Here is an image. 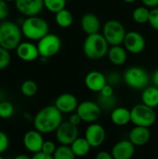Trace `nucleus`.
<instances>
[{
  "label": "nucleus",
  "instance_id": "2f4dec72",
  "mask_svg": "<svg viewBox=\"0 0 158 159\" xmlns=\"http://www.w3.org/2000/svg\"><path fill=\"white\" fill-rule=\"evenodd\" d=\"M11 61V56L9 50L4 48L0 46V71L7 68Z\"/></svg>",
  "mask_w": 158,
  "mask_h": 159
},
{
  "label": "nucleus",
  "instance_id": "0eeeda50",
  "mask_svg": "<svg viewBox=\"0 0 158 159\" xmlns=\"http://www.w3.org/2000/svg\"><path fill=\"white\" fill-rule=\"evenodd\" d=\"M126 34L124 25L116 20H109L102 28V34L110 46L123 44Z\"/></svg>",
  "mask_w": 158,
  "mask_h": 159
},
{
  "label": "nucleus",
  "instance_id": "aec40b11",
  "mask_svg": "<svg viewBox=\"0 0 158 159\" xmlns=\"http://www.w3.org/2000/svg\"><path fill=\"white\" fill-rule=\"evenodd\" d=\"M80 25L82 30L87 34H91L95 33H99L101 28V21L93 13H87L84 16H82L80 20Z\"/></svg>",
  "mask_w": 158,
  "mask_h": 159
},
{
  "label": "nucleus",
  "instance_id": "72a5a7b5",
  "mask_svg": "<svg viewBox=\"0 0 158 159\" xmlns=\"http://www.w3.org/2000/svg\"><path fill=\"white\" fill-rule=\"evenodd\" d=\"M9 146V139L7 135L0 130V155L4 154Z\"/></svg>",
  "mask_w": 158,
  "mask_h": 159
},
{
  "label": "nucleus",
  "instance_id": "f8f14e48",
  "mask_svg": "<svg viewBox=\"0 0 158 159\" xmlns=\"http://www.w3.org/2000/svg\"><path fill=\"white\" fill-rule=\"evenodd\" d=\"M85 138L92 148H97L104 143L106 139V131L102 125L93 122L87 128Z\"/></svg>",
  "mask_w": 158,
  "mask_h": 159
},
{
  "label": "nucleus",
  "instance_id": "a878e982",
  "mask_svg": "<svg viewBox=\"0 0 158 159\" xmlns=\"http://www.w3.org/2000/svg\"><path fill=\"white\" fill-rule=\"evenodd\" d=\"M149 17H150V10L146 6L138 7L132 12L133 20L139 24H144V23L148 22Z\"/></svg>",
  "mask_w": 158,
  "mask_h": 159
},
{
  "label": "nucleus",
  "instance_id": "5701e85b",
  "mask_svg": "<svg viewBox=\"0 0 158 159\" xmlns=\"http://www.w3.org/2000/svg\"><path fill=\"white\" fill-rule=\"evenodd\" d=\"M142 102L152 107H158V88L155 85L147 86L142 89Z\"/></svg>",
  "mask_w": 158,
  "mask_h": 159
},
{
  "label": "nucleus",
  "instance_id": "dca6fc26",
  "mask_svg": "<svg viewBox=\"0 0 158 159\" xmlns=\"http://www.w3.org/2000/svg\"><path fill=\"white\" fill-rule=\"evenodd\" d=\"M77 98L71 93H62L57 97L54 105L62 114H71L76 111L78 106Z\"/></svg>",
  "mask_w": 158,
  "mask_h": 159
},
{
  "label": "nucleus",
  "instance_id": "a211bd4d",
  "mask_svg": "<svg viewBox=\"0 0 158 159\" xmlns=\"http://www.w3.org/2000/svg\"><path fill=\"white\" fill-rule=\"evenodd\" d=\"M106 84L107 77L99 71H90L85 77L86 87L93 92H100Z\"/></svg>",
  "mask_w": 158,
  "mask_h": 159
},
{
  "label": "nucleus",
  "instance_id": "39448f33",
  "mask_svg": "<svg viewBox=\"0 0 158 159\" xmlns=\"http://www.w3.org/2000/svg\"><path fill=\"white\" fill-rule=\"evenodd\" d=\"M131 123L134 126L150 128L156 121V114L155 108H152L144 103L135 105L131 110Z\"/></svg>",
  "mask_w": 158,
  "mask_h": 159
},
{
  "label": "nucleus",
  "instance_id": "e433bc0d",
  "mask_svg": "<svg viewBox=\"0 0 158 159\" xmlns=\"http://www.w3.org/2000/svg\"><path fill=\"white\" fill-rule=\"evenodd\" d=\"M100 95L104 96V97H110L114 95V89L111 84H106L102 89L100 91Z\"/></svg>",
  "mask_w": 158,
  "mask_h": 159
},
{
  "label": "nucleus",
  "instance_id": "9d476101",
  "mask_svg": "<svg viewBox=\"0 0 158 159\" xmlns=\"http://www.w3.org/2000/svg\"><path fill=\"white\" fill-rule=\"evenodd\" d=\"M55 133L58 143L65 145H71L79 135L77 126L73 125L69 121L62 122L56 129Z\"/></svg>",
  "mask_w": 158,
  "mask_h": 159
},
{
  "label": "nucleus",
  "instance_id": "49530a36",
  "mask_svg": "<svg viewBox=\"0 0 158 159\" xmlns=\"http://www.w3.org/2000/svg\"><path fill=\"white\" fill-rule=\"evenodd\" d=\"M3 158V157H2V155H0V159Z\"/></svg>",
  "mask_w": 158,
  "mask_h": 159
},
{
  "label": "nucleus",
  "instance_id": "58836bf2",
  "mask_svg": "<svg viewBox=\"0 0 158 159\" xmlns=\"http://www.w3.org/2000/svg\"><path fill=\"white\" fill-rule=\"evenodd\" d=\"M33 159H53V157L46 154L45 152H43L42 150L39 151V152H36L34 154V156L32 157Z\"/></svg>",
  "mask_w": 158,
  "mask_h": 159
},
{
  "label": "nucleus",
  "instance_id": "7c9ffc66",
  "mask_svg": "<svg viewBox=\"0 0 158 159\" xmlns=\"http://www.w3.org/2000/svg\"><path fill=\"white\" fill-rule=\"evenodd\" d=\"M115 105H116V101H115V96H110V97H104V96H102L100 95V106L102 108H106L107 110H110V109H114L115 108Z\"/></svg>",
  "mask_w": 158,
  "mask_h": 159
},
{
  "label": "nucleus",
  "instance_id": "4be33fe9",
  "mask_svg": "<svg viewBox=\"0 0 158 159\" xmlns=\"http://www.w3.org/2000/svg\"><path fill=\"white\" fill-rule=\"evenodd\" d=\"M111 121L119 127H123L131 122V112L126 107H115L111 113Z\"/></svg>",
  "mask_w": 158,
  "mask_h": 159
},
{
  "label": "nucleus",
  "instance_id": "6ab92c4d",
  "mask_svg": "<svg viewBox=\"0 0 158 159\" xmlns=\"http://www.w3.org/2000/svg\"><path fill=\"white\" fill-rule=\"evenodd\" d=\"M151 139V131L149 128L135 126L129 134V140L136 146L141 147L148 143Z\"/></svg>",
  "mask_w": 158,
  "mask_h": 159
},
{
  "label": "nucleus",
  "instance_id": "c85d7f7f",
  "mask_svg": "<svg viewBox=\"0 0 158 159\" xmlns=\"http://www.w3.org/2000/svg\"><path fill=\"white\" fill-rule=\"evenodd\" d=\"M44 7L51 13H57L65 8L66 0H43Z\"/></svg>",
  "mask_w": 158,
  "mask_h": 159
},
{
  "label": "nucleus",
  "instance_id": "393cba45",
  "mask_svg": "<svg viewBox=\"0 0 158 159\" xmlns=\"http://www.w3.org/2000/svg\"><path fill=\"white\" fill-rule=\"evenodd\" d=\"M55 21L59 27L68 28L72 25L74 21V17L68 9L63 8L59 12L55 13Z\"/></svg>",
  "mask_w": 158,
  "mask_h": 159
},
{
  "label": "nucleus",
  "instance_id": "b1692460",
  "mask_svg": "<svg viewBox=\"0 0 158 159\" xmlns=\"http://www.w3.org/2000/svg\"><path fill=\"white\" fill-rule=\"evenodd\" d=\"M71 148L75 156V157H86L90 149L92 148L86 138H80L78 137L74 141V143L71 144Z\"/></svg>",
  "mask_w": 158,
  "mask_h": 159
},
{
  "label": "nucleus",
  "instance_id": "c03bdc74",
  "mask_svg": "<svg viewBox=\"0 0 158 159\" xmlns=\"http://www.w3.org/2000/svg\"><path fill=\"white\" fill-rule=\"evenodd\" d=\"M124 2H126V3H133L135 0H123Z\"/></svg>",
  "mask_w": 158,
  "mask_h": 159
},
{
  "label": "nucleus",
  "instance_id": "ea45409f",
  "mask_svg": "<svg viewBox=\"0 0 158 159\" xmlns=\"http://www.w3.org/2000/svg\"><path fill=\"white\" fill-rule=\"evenodd\" d=\"M96 158L97 159H112L113 156L111 153L107 152V151H101L100 153H98L96 155Z\"/></svg>",
  "mask_w": 158,
  "mask_h": 159
},
{
  "label": "nucleus",
  "instance_id": "79ce46f5",
  "mask_svg": "<svg viewBox=\"0 0 158 159\" xmlns=\"http://www.w3.org/2000/svg\"><path fill=\"white\" fill-rule=\"evenodd\" d=\"M151 80H152L153 84H154L156 87H157L158 88V69H156V70L154 72V74H153V75H152V77H151Z\"/></svg>",
  "mask_w": 158,
  "mask_h": 159
},
{
  "label": "nucleus",
  "instance_id": "a18cd8bd",
  "mask_svg": "<svg viewBox=\"0 0 158 159\" xmlns=\"http://www.w3.org/2000/svg\"><path fill=\"white\" fill-rule=\"evenodd\" d=\"M5 1H7V3H10V2H15V0H5Z\"/></svg>",
  "mask_w": 158,
  "mask_h": 159
},
{
  "label": "nucleus",
  "instance_id": "4c0bfd02",
  "mask_svg": "<svg viewBox=\"0 0 158 159\" xmlns=\"http://www.w3.org/2000/svg\"><path fill=\"white\" fill-rule=\"evenodd\" d=\"M69 122L72 123V124L74 125V126H78V125L82 122V119H81L80 116L75 112V113H72V115L70 116V117H69Z\"/></svg>",
  "mask_w": 158,
  "mask_h": 159
},
{
  "label": "nucleus",
  "instance_id": "7ed1b4c3",
  "mask_svg": "<svg viewBox=\"0 0 158 159\" xmlns=\"http://www.w3.org/2000/svg\"><path fill=\"white\" fill-rule=\"evenodd\" d=\"M21 28L16 22L3 20L0 23V46L7 50H14L21 42Z\"/></svg>",
  "mask_w": 158,
  "mask_h": 159
},
{
  "label": "nucleus",
  "instance_id": "4468645a",
  "mask_svg": "<svg viewBox=\"0 0 158 159\" xmlns=\"http://www.w3.org/2000/svg\"><path fill=\"white\" fill-rule=\"evenodd\" d=\"M43 133L40 131L36 130L35 129L33 130L27 131L22 139L23 145L27 151L30 153H36L42 150V146L44 143V138H43Z\"/></svg>",
  "mask_w": 158,
  "mask_h": 159
},
{
  "label": "nucleus",
  "instance_id": "37998d69",
  "mask_svg": "<svg viewBox=\"0 0 158 159\" xmlns=\"http://www.w3.org/2000/svg\"><path fill=\"white\" fill-rule=\"evenodd\" d=\"M29 156L27 155H19L17 157H15V159H29Z\"/></svg>",
  "mask_w": 158,
  "mask_h": 159
},
{
  "label": "nucleus",
  "instance_id": "c756f323",
  "mask_svg": "<svg viewBox=\"0 0 158 159\" xmlns=\"http://www.w3.org/2000/svg\"><path fill=\"white\" fill-rule=\"evenodd\" d=\"M14 114V105L7 100L0 101V118H10Z\"/></svg>",
  "mask_w": 158,
  "mask_h": 159
},
{
  "label": "nucleus",
  "instance_id": "a19ab883",
  "mask_svg": "<svg viewBox=\"0 0 158 159\" xmlns=\"http://www.w3.org/2000/svg\"><path fill=\"white\" fill-rule=\"evenodd\" d=\"M142 2L143 3L144 6H146L147 7H158V0H142Z\"/></svg>",
  "mask_w": 158,
  "mask_h": 159
},
{
  "label": "nucleus",
  "instance_id": "cd10ccee",
  "mask_svg": "<svg viewBox=\"0 0 158 159\" xmlns=\"http://www.w3.org/2000/svg\"><path fill=\"white\" fill-rule=\"evenodd\" d=\"M37 84L33 80H25L20 86V91L25 97H33L37 92Z\"/></svg>",
  "mask_w": 158,
  "mask_h": 159
},
{
  "label": "nucleus",
  "instance_id": "f03ea898",
  "mask_svg": "<svg viewBox=\"0 0 158 159\" xmlns=\"http://www.w3.org/2000/svg\"><path fill=\"white\" fill-rule=\"evenodd\" d=\"M109 43L102 34H88L83 44V51L90 60H100L105 57L109 50Z\"/></svg>",
  "mask_w": 158,
  "mask_h": 159
},
{
  "label": "nucleus",
  "instance_id": "9b49d317",
  "mask_svg": "<svg viewBox=\"0 0 158 159\" xmlns=\"http://www.w3.org/2000/svg\"><path fill=\"white\" fill-rule=\"evenodd\" d=\"M123 45L129 53L139 54L144 50L146 42L142 34L136 31H130L126 34Z\"/></svg>",
  "mask_w": 158,
  "mask_h": 159
},
{
  "label": "nucleus",
  "instance_id": "f704fd0d",
  "mask_svg": "<svg viewBox=\"0 0 158 159\" xmlns=\"http://www.w3.org/2000/svg\"><path fill=\"white\" fill-rule=\"evenodd\" d=\"M56 149H57L56 144L52 141H45L43 143V146H42V151L51 157H53Z\"/></svg>",
  "mask_w": 158,
  "mask_h": 159
},
{
  "label": "nucleus",
  "instance_id": "c9c22d12",
  "mask_svg": "<svg viewBox=\"0 0 158 159\" xmlns=\"http://www.w3.org/2000/svg\"><path fill=\"white\" fill-rule=\"evenodd\" d=\"M9 14V7L7 1L0 0V20H5Z\"/></svg>",
  "mask_w": 158,
  "mask_h": 159
},
{
  "label": "nucleus",
  "instance_id": "412c9836",
  "mask_svg": "<svg viewBox=\"0 0 158 159\" xmlns=\"http://www.w3.org/2000/svg\"><path fill=\"white\" fill-rule=\"evenodd\" d=\"M125 47H122L121 45H115L111 46L109 48L107 56L110 61V62L114 65L120 66L125 64L128 59V53Z\"/></svg>",
  "mask_w": 158,
  "mask_h": 159
},
{
  "label": "nucleus",
  "instance_id": "bb28decb",
  "mask_svg": "<svg viewBox=\"0 0 158 159\" xmlns=\"http://www.w3.org/2000/svg\"><path fill=\"white\" fill-rule=\"evenodd\" d=\"M75 157L71 145H65V144H61V146L57 147L53 158L54 159H73Z\"/></svg>",
  "mask_w": 158,
  "mask_h": 159
},
{
  "label": "nucleus",
  "instance_id": "f3484780",
  "mask_svg": "<svg viewBox=\"0 0 158 159\" xmlns=\"http://www.w3.org/2000/svg\"><path fill=\"white\" fill-rule=\"evenodd\" d=\"M15 50L18 58L23 61H33L40 56L37 45L28 41L20 42Z\"/></svg>",
  "mask_w": 158,
  "mask_h": 159
},
{
  "label": "nucleus",
  "instance_id": "2eb2a0df",
  "mask_svg": "<svg viewBox=\"0 0 158 159\" xmlns=\"http://www.w3.org/2000/svg\"><path fill=\"white\" fill-rule=\"evenodd\" d=\"M136 146L129 140L117 142L112 148L111 154L115 159H130L135 155Z\"/></svg>",
  "mask_w": 158,
  "mask_h": 159
},
{
  "label": "nucleus",
  "instance_id": "473e14b6",
  "mask_svg": "<svg viewBox=\"0 0 158 159\" xmlns=\"http://www.w3.org/2000/svg\"><path fill=\"white\" fill-rule=\"evenodd\" d=\"M148 22L152 28L158 31V7H154L150 10V17Z\"/></svg>",
  "mask_w": 158,
  "mask_h": 159
},
{
  "label": "nucleus",
  "instance_id": "ddd939ff",
  "mask_svg": "<svg viewBox=\"0 0 158 159\" xmlns=\"http://www.w3.org/2000/svg\"><path fill=\"white\" fill-rule=\"evenodd\" d=\"M15 7L25 17L37 16L43 10V0H15Z\"/></svg>",
  "mask_w": 158,
  "mask_h": 159
},
{
  "label": "nucleus",
  "instance_id": "1a4fd4ad",
  "mask_svg": "<svg viewBox=\"0 0 158 159\" xmlns=\"http://www.w3.org/2000/svg\"><path fill=\"white\" fill-rule=\"evenodd\" d=\"M81 117L82 121L86 123L96 122L102 115V107L95 102L85 101L78 104L75 111Z\"/></svg>",
  "mask_w": 158,
  "mask_h": 159
},
{
  "label": "nucleus",
  "instance_id": "423d86ee",
  "mask_svg": "<svg viewBox=\"0 0 158 159\" xmlns=\"http://www.w3.org/2000/svg\"><path fill=\"white\" fill-rule=\"evenodd\" d=\"M125 83L131 89H143L149 86L150 76L144 68L139 66H132L126 70L124 73Z\"/></svg>",
  "mask_w": 158,
  "mask_h": 159
},
{
  "label": "nucleus",
  "instance_id": "20e7f679",
  "mask_svg": "<svg viewBox=\"0 0 158 159\" xmlns=\"http://www.w3.org/2000/svg\"><path fill=\"white\" fill-rule=\"evenodd\" d=\"M22 34L29 40H40L49 32L48 23L38 16L27 17L20 24Z\"/></svg>",
  "mask_w": 158,
  "mask_h": 159
},
{
  "label": "nucleus",
  "instance_id": "6e6552de",
  "mask_svg": "<svg viewBox=\"0 0 158 159\" xmlns=\"http://www.w3.org/2000/svg\"><path fill=\"white\" fill-rule=\"evenodd\" d=\"M37 48L40 57L43 59H48L55 56L61 50V40L57 34L48 33L38 40Z\"/></svg>",
  "mask_w": 158,
  "mask_h": 159
},
{
  "label": "nucleus",
  "instance_id": "f257e3e1",
  "mask_svg": "<svg viewBox=\"0 0 158 159\" xmlns=\"http://www.w3.org/2000/svg\"><path fill=\"white\" fill-rule=\"evenodd\" d=\"M62 123V113L55 105H47L39 110L34 117V127L43 134L56 131Z\"/></svg>",
  "mask_w": 158,
  "mask_h": 159
}]
</instances>
